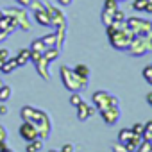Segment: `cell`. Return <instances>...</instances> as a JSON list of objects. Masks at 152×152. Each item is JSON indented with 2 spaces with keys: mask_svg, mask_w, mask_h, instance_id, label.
Instances as JSON below:
<instances>
[{
  "mask_svg": "<svg viewBox=\"0 0 152 152\" xmlns=\"http://www.w3.org/2000/svg\"><path fill=\"white\" fill-rule=\"evenodd\" d=\"M20 116H22V120L31 122L38 129V136L41 140H47L50 136V132H52V122H50V116L43 109H38V107H32V106H23L20 109Z\"/></svg>",
  "mask_w": 152,
  "mask_h": 152,
  "instance_id": "cell-1",
  "label": "cell"
},
{
  "mask_svg": "<svg viewBox=\"0 0 152 152\" xmlns=\"http://www.w3.org/2000/svg\"><path fill=\"white\" fill-rule=\"evenodd\" d=\"M59 75H61V81H63V86L68 90V91H83L88 88V79L84 77H79L77 73H75L70 66L63 64L59 68Z\"/></svg>",
  "mask_w": 152,
  "mask_h": 152,
  "instance_id": "cell-2",
  "label": "cell"
},
{
  "mask_svg": "<svg viewBox=\"0 0 152 152\" xmlns=\"http://www.w3.org/2000/svg\"><path fill=\"white\" fill-rule=\"evenodd\" d=\"M125 52H127L129 56H132V57H141V56L152 52V36H150V34L134 36Z\"/></svg>",
  "mask_w": 152,
  "mask_h": 152,
  "instance_id": "cell-3",
  "label": "cell"
},
{
  "mask_svg": "<svg viewBox=\"0 0 152 152\" xmlns=\"http://www.w3.org/2000/svg\"><path fill=\"white\" fill-rule=\"evenodd\" d=\"M107 38H109V43H111L113 48L125 52L127 47L131 45L134 34H132V31H131L129 27H124V29H120V31H113V32H109Z\"/></svg>",
  "mask_w": 152,
  "mask_h": 152,
  "instance_id": "cell-4",
  "label": "cell"
},
{
  "mask_svg": "<svg viewBox=\"0 0 152 152\" xmlns=\"http://www.w3.org/2000/svg\"><path fill=\"white\" fill-rule=\"evenodd\" d=\"M91 100H93V106H95L97 111H102V109L111 107V106H113V107H120L118 97H115V95H111V93H107V91H104V90L95 91L93 97H91Z\"/></svg>",
  "mask_w": 152,
  "mask_h": 152,
  "instance_id": "cell-5",
  "label": "cell"
},
{
  "mask_svg": "<svg viewBox=\"0 0 152 152\" xmlns=\"http://www.w3.org/2000/svg\"><path fill=\"white\" fill-rule=\"evenodd\" d=\"M4 15H7V16H11L16 23H18V29H22V31H25V32H29L31 29H32V23H31V20H29V15H27V9L25 7H7L6 11H4Z\"/></svg>",
  "mask_w": 152,
  "mask_h": 152,
  "instance_id": "cell-6",
  "label": "cell"
},
{
  "mask_svg": "<svg viewBox=\"0 0 152 152\" xmlns=\"http://www.w3.org/2000/svg\"><path fill=\"white\" fill-rule=\"evenodd\" d=\"M125 22H127V27L132 31V34H134V36L150 34L152 22H148V20H143V18H136V16H131V18H127Z\"/></svg>",
  "mask_w": 152,
  "mask_h": 152,
  "instance_id": "cell-7",
  "label": "cell"
},
{
  "mask_svg": "<svg viewBox=\"0 0 152 152\" xmlns=\"http://www.w3.org/2000/svg\"><path fill=\"white\" fill-rule=\"evenodd\" d=\"M45 11H47L48 16H50L52 27H56V29H57V27H66V16H64V13H63L61 9H57L56 6L45 2Z\"/></svg>",
  "mask_w": 152,
  "mask_h": 152,
  "instance_id": "cell-8",
  "label": "cell"
},
{
  "mask_svg": "<svg viewBox=\"0 0 152 152\" xmlns=\"http://www.w3.org/2000/svg\"><path fill=\"white\" fill-rule=\"evenodd\" d=\"M100 113V116H102V120L107 124V125H115L118 120H120V107H106V109H102V111H99Z\"/></svg>",
  "mask_w": 152,
  "mask_h": 152,
  "instance_id": "cell-9",
  "label": "cell"
},
{
  "mask_svg": "<svg viewBox=\"0 0 152 152\" xmlns=\"http://www.w3.org/2000/svg\"><path fill=\"white\" fill-rule=\"evenodd\" d=\"M48 61L43 57V56H39L36 61H34V66H36V72H38V75L43 79V81H50V70H48Z\"/></svg>",
  "mask_w": 152,
  "mask_h": 152,
  "instance_id": "cell-10",
  "label": "cell"
},
{
  "mask_svg": "<svg viewBox=\"0 0 152 152\" xmlns=\"http://www.w3.org/2000/svg\"><path fill=\"white\" fill-rule=\"evenodd\" d=\"M20 136H22L25 141H32V140L39 138V136H38V129H36L31 122H25V120H23V124L20 125Z\"/></svg>",
  "mask_w": 152,
  "mask_h": 152,
  "instance_id": "cell-11",
  "label": "cell"
},
{
  "mask_svg": "<svg viewBox=\"0 0 152 152\" xmlns=\"http://www.w3.org/2000/svg\"><path fill=\"white\" fill-rule=\"evenodd\" d=\"M97 113V109H95V106H90V104H86L84 100L77 106V118L81 120V122H86V120H90L93 115Z\"/></svg>",
  "mask_w": 152,
  "mask_h": 152,
  "instance_id": "cell-12",
  "label": "cell"
},
{
  "mask_svg": "<svg viewBox=\"0 0 152 152\" xmlns=\"http://www.w3.org/2000/svg\"><path fill=\"white\" fill-rule=\"evenodd\" d=\"M34 20L36 23L43 25V27H52V22H50V16L45 9H39V11H34Z\"/></svg>",
  "mask_w": 152,
  "mask_h": 152,
  "instance_id": "cell-13",
  "label": "cell"
},
{
  "mask_svg": "<svg viewBox=\"0 0 152 152\" xmlns=\"http://www.w3.org/2000/svg\"><path fill=\"white\" fill-rule=\"evenodd\" d=\"M15 59H16L18 68H20V66H25V64L31 61V48H22V50L15 56Z\"/></svg>",
  "mask_w": 152,
  "mask_h": 152,
  "instance_id": "cell-14",
  "label": "cell"
},
{
  "mask_svg": "<svg viewBox=\"0 0 152 152\" xmlns=\"http://www.w3.org/2000/svg\"><path fill=\"white\" fill-rule=\"evenodd\" d=\"M64 39H66V27H57L56 29V48H63L64 45Z\"/></svg>",
  "mask_w": 152,
  "mask_h": 152,
  "instance_id": "cell-15",
  "label": "cell"
},
{
  "mask_svg": "<svg viewBox=\"0 0 152 152\" xmlns=\"http://www.w3.org/2000/svg\"><path fill=\"white\" fill-rule=\"evenodd\" d=\"M132 138H134L132 129H120V131H118V143L125 145V143H129Z\"/></svg>",
  "mask_w": 152,
  "mask_h": 152,
  "instance_id": "cell-16",
  "label": "cell"
},
{
  "mask_svg": "<svg viewBox=\"0 0 152 152\" xmlns=\"http://www.w3.org/2000/svg\"><path fill=\"white\" fill-rule=\"evenodd\" d=\"M43 148V140L41 138H36L32 141H27V147H25V152H39Z\"/></svg>",
  "mask_w": 152,
  "mask_h": 152,
  "instance_id": "cell-17",
  "label": "cell"
},
{
  "mask_svg": "<svg viewBox=\"0 0 152 152\" xmlns=\"http://www.w3.org/2000/svg\"><path fill=\"white\" fill-rule=\"evenodd\" d=\"M59 54H61V50H59V48H56V47H50V48H47V50L43 52V57H45L48 63H52V61H56V59L59 57Z\"/></svg>",
  "mask_w": 152,
  "mask_h": 152,
  "instance_id": "cell-18",
  "label": "cell"
},
{
  "mask_svg": "<svg viewBox=\"0 0 152 152\" xmlns=\"http://www.w3.org/2000/svg\"><path fill=\"white\" fill-rule=\"evenodd\" d=\"M16 68H18V64H16V59H15V57H9L7 61H4L2 73H11V72H15Z\"/></svg>",
  "mask_w": 152,
  "mask_h": 152,
  "instance_id": "cell-19",
  "label": "cell"
},
{
  "mask_svg": "<svg viewBox=\"0 0 152 152\" xmlns=\"http://www.w3.org/2000/svg\"><path fill=\"white\" fill-rule=\"evenodd\" d=\"M73 72L79 75V77H84V79H90V66H86V64H77L73 68Z\"/></svg>",
  "mask_w": 152,
  "mask_h": 152,
  "instance_id": "cell-20",
  "label": "cell"
},
{
  "mask_svg": "<svg viewBox=\"0 0 152 152\" xmlns=\"http://www.w3.org/2000/svg\"><path fill=\"white\" fill-rule=\"evenodd\" d=\"M11 99V86L2 84L0 86V102H7Z\"/></svg>",
  "mask_w": 152,
  "mask_h": 152,
  "instance_id": "cell-21",
  "label": "cell"
},
{
  "mask_svg": "<svg viewBox=\"0 0 152 152\" xmlns=\"http://www.w3.org/2000/svg\"><path fill=\"white\" fill-rule=\"evenodd\" d=\"M31 50H32V52H39V54H43V52L47 50V47H45L43 39L39 38V39H34V41L31 43Z\"/></svg>",
  "mask_w": 152,
  "mask_h": 152,
  "instance_id": "cell-22",
  "label": "cell"
},
{
  "mask_svg": "<svg viewBox=\"0 0 152 152\" xmlns=\"http://www.w3.org/2000/svg\"><path fill=\"white\" fill-rule=\"evenodd\" d=\"M132 9L134 11H145L148 9V0H132Z\"/></svg>",
  "mask_w": 152,
  "mask_h": 152,
  "instance_id": "cell-23",
  "label": "cell"
},
{
  "mask_svg": "<svg viewBox=\"0 0 152 152\" xmlns=\"http://www.w3.org/2000/svg\"><path fill=\"white\" fill-rule=\"evenodd\" d=\"M116 9H118V2H116V0H104V9L102 11H107V13L115 15Z\"/></svg>",
  "mask_w": 152,
  "mask_h": 152,
  "instance_id": "cell-24",
  "label": "cell"
},
{
  "mask_svg": "<svg viewBox=\"0 0 152 152\" xmlns=\"http://www.w3.org/2000/svg\"><path fill=\"white\" fill-rule=\"evenodd\" d=\"M141 75H143V79L152 86V64H147V66H143V70H141Z\"/></svg>",
  "mask_w": 152,
  "mask_h": 152,
  "instance_id": "cell-25",
  "label": "cell"
},
{
  "mask_svg": "<svg viewBox=\"0 0 152 152\" xmlns=\"http://www.w3.org/2000/svg\"><path fill=\"white\" fill-rule=\"evenodd\" d=\"M41 39H43V43H45V47H47V48H50V47H56V32H50V34L43 36Z\"/></svg>",
  "mask_w": 152,
  "mask_h": 152,
  "instance_id": "cell-26",
  "label": "cell"
},
{
  "mask_svg": "<svg viewBox=\"0 0 152 152\" xmlns=\"http://www.w3.org/2000/svg\"><path fill=\"white\" fill-rule=\"evenodd\" d=\"M141 138H143V140H148V141H152V120L145 124V127H143V134H141Z\"/></svg>",
  "mask_w": 152,
  "mask_h": 152,
  "instance_id": "cell-27",
  "label": "cell"
},
{
  "mask_svg": "<svg viewBox=\"0 0 152 152\" xmlns=\"http://www.w3.org/2000/svg\"><path fill=\"white\" fill-rule=\"evenodd\" d=\"M81 102H83V97L79 95V91H73V93L70 95V104H72L73 107H77Z\"/></svg>",
  "mask_w": 152,
  "mask_h": 152,
  "instance_id": "cell-28",
  "label": "cell"
},
{
  "mask_svg": "<svg viewBox=\"0 0 152 152\" xmlns=\"http://www.w3.org/2000/svg\"><path fill=\"white\" fill-rule=\"evenodd\" d=\"M100 20H102V23L107 27V25H111V23H113V15H111V13H107V11H102V13H100Z\"/></svg>",
  "mask_w": 152,
  "mask_h": 152,
  "instance_id": "cell-29",
  "label": "cell"
},
{
  "mask_svg": "<svg viewBox=\"0 0 152 152\" xmlns=\"http://www.w3.org/2000/svg\"><path fill=\"white\" fill-rule=\"evenodd\" d=\"M29 9H32V11H39V9H45V2H41V0H34V2L29 6Z\"/></svg>",
  "mask_w": 152,
  "mask_h": 152,
  "instance_id": "cell-30",
  "label": "cell"
},
{
  "mask_svg": "<svg viewBox=\"0 0 152 152\" xmlns=\"http://www.w3.org/2000/svg\"><path fill=\"white\" fill-rule=\"evenodd\" d=\"M9 57H11L9 50H7V48H2V47H0V61H7Z\"/></svg>",
  "mask_w": 152,
  "mask_h": 152,
  "instance_id": "cell-31",
  "label": "cell"
},
{
  "mask_svg": "<svg viewBox=\"0 0 152 152\" xmlns=\"http://www.w3.org/2000/svg\"><path fill=\"white\" fill-rule=\"evenodd\" d=\"M143 127H145V124H134V125H132V132L141 136V134H143Z\"/></svg>",
  "mask_w": 152,
  "mask_h": 152,
  "instance_id": "cell-32",
  "label": "cell"
},
{
  "mask_svg": "<svg viewBox=\"0 0 152 152\" xmlns=\"http://www.w3.org/2000/svg\"><path fill=\"white\" fill-rule=\"evenodd\" d=\"M75 150V147L72 145V143H64L63 147H61V152H73Z\"/></svg>",
  "mask_w": 152,
  "mask_h": 152,
  "instance_id": "cell-33",
  "label": "cell"
},
{
  "mask_svg": "<svg viewBox=\"0 0 152 152\" xmlns=\"http://www.w3.org/2000/svg\"><path fill=\"white\" fill-rule=\"evenodd\" d=\"M18 2V6H22V7H25V9H29V6L34 2V0H16Z\"/></svg>",
  "mask_w": 152,
  "mask_h": 152,
  "instance_id": "cell-34",
  "label": "cell"
},
{
  "mask_svg": "<svg viewBox=\"0 0 152 152\" xmlns=\"http://www.w3.org/2000/svg\"><path fill=\"white\" fill-rule=\"evenodd\" d=\"M6 140H7V131H6L2 125H0V141L6 143Z\"/></svg>",
  "mask_w": 152,
  "mask_h": 152,
  "instance_id": "cell-35",
  "label": "cell"
},
{
  "mask_svg": "<svg viewBox=\"0 0 152 152\" xmlns=\"http://www.w3.org/2000/svg\"><path fill=\"white\" fill-rule=\"evenodd\" d=\"M56 2H57L59 6H63V7H68V6H72L73 0H56Z\"/></svg>",
  "mask_w": 152,
  "mask_h": 152,
  "instance_id": "cell-36",
  "label": "cell"
},
{
  "mask_svg": "<svg viewBox=\"0 0 152 152\" xmlns=\"http://www.w3.org/2000/svg\"><path fill=\"white\" fill-rule=\"evenodd\" d=\"M9 113V109H7V106H6V102H2V104H0V115H7Z\"/></svg>",
  "mask_w": 152,
  "mask_h": 152,
  "instance_id": "cell-37",
  "label": "cell"
},
{
  "mask_svg": "<svg viewBox=\"0 0 152 152\" xmlns=\"http://www.w3.org/2000/svg\"><path fill=\"white\" fill-rule=\"evenodd\" d=\"M9 34H11L9 31H0V41H4V39L9 36Z\"/></svg>",
  "mask_w": 152,
  "mask_h": 152,
  "instance_id": "cell-38",
  "label": "cell"
},
{
  "mask_svg": "<svg viewBox=\"0 0 152 152\" xmlns=\"http://www.w3.org/2000/svg\"><path fill=\"white\" fill-rule=\"evenodd\" d=\"M113 148H115V152H125V148H124L122 143H120V145H113Z\"/></svg>",
  "mask_w": 152,
  "mask_h": 152,
  "instance_id": "cell-39",
  "label": "cell"
},
{
  "mask_svg": "<svg viewBox=\"0 0 152 152\" xmlns=\"http://www.w3.org/2000/svg\"><path fill=\"white\" fill-rule=\"evenodd\" d=\"M147 102L152 106V91H150V93H147Z\"/></svg>",
  "mask_w": 152,
  "mask_h": 152,
  "instance_id": "cell-40",
  "label": "cell"
},
{
  "mask_svg": "<svg viewBox=\"0 0 152 152\" xmlns=\"http://www.w3.org/2000/svg\"><path fill=\"white\" fill-rule=\"evenodd\" d=\"M0 152H13V150H11V148H7V147L4 145V147H0Z\"/></svg>",
  "mask_w": 152,
  "mask_h": 152,
  "instance_id": "cell-41",
  "label": "cell"
},
{
  "mask_svg": "<svg viewBox=\"0 0 152 152\" xmlns=\"http://www.w3.org/2000/svg\"><path fill=\"white\" fill-rule=\"evenodd\" d=\"M2 16H4V11H2V9H0V18H2Z\"/></svg>",
  "mask_w": 152,
  "mask_h": 152,
  "instance_id": "cell-42",
  "label": "cell"
},
{
  "mask_svg": "<svg viewBox=\"0 0 152 152\" xmlns=\"http://www.w3.org/2000/svg\"><path fill=\"white\" fill-rule=\"evenodd\" d=\"M48 152H61V150H48Z\"/></svg>",
  "mask_w": 152,
  "mask_h": 152,
  "instance_id": "cell-43",
  "label": "cell"
},
{
  "mask_svg": "<svg viewBox=\"0 0 152 152\" xmlns=\"http://www.w3.org/2000/svg\"><path fill=\"white\" fill-rule=\"evenodd\" d=\"M4 145H6V143H2V141H0V147H4Z\"/></svg>",
  "mask_w": 152,
  "mask_h": 152,
  "instance_id": "cell-44",
  "label": "cell"
},
{
  "mask_svg": "<svg viewBox=\"0 0 152 152\" xmlns=\"http://www.w3.org/2000/svg\"><path fill=\"white\" fill-rule=\"evenodd\" d=\"M2 84H4V83H2V81H0V86H2Z\"/></svg>",
  "mask_w": 152,
  "mask_h": 152,
  "instance_id": "cell-45",
  "label": "cell"
},
{
  "mask_svg": "<svg viewBox=\"0 0 152 152\" xmlns=\"http://www.w3.org/2000/svg\"><path fill=\"white\" fill-rule=\"evenodd\" d=\"M150 36H152V29H150Z\"/></svg>",
  "mask_w": 152,
  "mask_h": 152,
  "instance_id": "cell-46",
  "label": "cell"
},
{
  "mask_svg": "<svg viewBox=\"0 0 152 152\" xmlns=\"http://www.w3.org/2000/svg\"><path fill=\"white\" fill-rule=\"evenodd\" d=\"M116 2H122V0H116Z\"/></svg>",
  "mask_w": 152,
  "mask_h": 152,
  "instance_id": "cell-47",
  "label": "cell"
},
{
  "mask_svg": "<svg viewBox=\"0 0 152 152\" xmlns=\"http://www.w3.org/2000/svg\"><path fill=\"white\" fill-rule=\"evenodd\" d=\"M148 152H152V148H150V150H148Z\"/></svg>",
  "mask_w": 152,
  "mask_h": 152,
  "instance_id": "cell-48",
  "label": "cell"
}]
</instances>
